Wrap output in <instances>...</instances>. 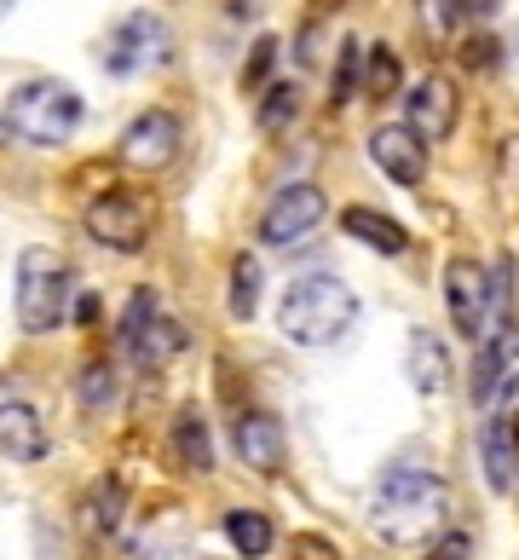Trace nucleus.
<instances>
[{
	"label": "nucleus",
	"mask_w": 519,
	"mask_h": 560,
	"mask_svg": "<svg viewBox=\"0 0 519 560\" xmlns=\"http://www.w3.org/2000/svg\"><path fill=\"white\" fill-rule=\"evenodd\" d=\"M514 445H519V422H514Z\"/></svg>",
	"instance_id": "obj_34"
},
{
	"label": "nucleus",
	"mask_w": 519,
	"mask_h": 560,
	"mask_svg": "<svg viewBox=\"0 0 519 560\" xmlns=\"http://www.w3.org/2000/svg\"><path fill=\"white\" fill-rule=\"evenodd\" d=\"M116 341L128 347V359L139 370H162L185 347V329L174 318H162V306H156L151 289H133L128 313H121V324H116Z\"/></svg>",
	"instance_id": "obj_5"
},
{
	"label": "nucleus",
	"mask_w": 519,
	"mask_h": 560,
	"mask_svg": "<svg viewBox=\"0 0 519 560\" xmlns=\"http://www.w3.org/2000/svg\"><path fill=\"white\" fill-rule=\"evenodd\" d=\"M70 266L58 248H24L17 255V324L30 336H47V329L64 324V306H70Z\"/></svg>",
	"instance_id": "obj_4"
},
{
	"label": "nucleus",
	"mask_w": 519,
	"mask_h": 560,
	"mask_svg": "<svg viewBox=\"0 0 519 560\" xmlns=\"http://www.w3.org/2000/svg\"><path fill=\"white\" fill-rule=\"evenodd\" d=\"M174 445H179V463L208 474L214 468V440H208V422L197 417V410H179L174 417Z\"/></svg>",
	"instance_id": "obj_21"
},
{
	"label": "nucleus",
	"mask_w": 519,
	"mask_h": 560,
	"mask_svg": "<svg viewBox=\"0 0 519 560\" xmlns=\"http://www.w3.org/2000/svg\"><path fill=\"white\" fill-rule=\"evenodd\" d=\"M514 359H519V324L514 318H496L480 341V364H473V399L491 405V393L514 376Z\"/></svg>",
	"instance_id": "obj_14"
},
{
	"label": "nucleus",
	"mask_w": 519,
	"mask_h": 560,
	"mask_svg": "<svg viewBox=\"0 0 519 560\" xmlns=\"http://www.w3.org/2000/svg\"><path fill=\"white\" fill-rule=\"evenodd\" d=\"M323 214H329V202L318 185H283L260 214V243L266 248H300L323 225Z\"/></svg>",
	"instance_id": "obj_7"
},
{
	"label": "nucleus",
	"mask_w": 519,
	"mask_h": 560,
	"mask_svg": "<svg viewBox=\"0 0 519 560\" xmlns=\"http://www.w3.org/2000/svg\"><path fill=\"white\" fill-rule=\"evenodd\" d=\"M0 451L12 463H35L47 451V433H40V417L30 405H0Z\"/></svg>",
	"instance_id": "obj_18"
},
{
	"label": "nucleus",
	"mask_w": 519,
	"mask_h": 560,
	"mask_svg": "<svg viewBox=\"0 0 519 560\" xmlns=\"http://www.w3.org/2000/svg\"><path fill=\"white\" fill-rule=\"evenodd\" d=\"M121 509H128V497H121V480H98L87 491V503H81V526H87V537H104L121 526Z\"/></svg>",
	"instance_id": "obj_20"
},
{
	"label": "nucleus",
	"mask_w": 519,
	"mask_h": 560,
	"mask_svg": "<svg viewBox=\"0 0 519 560\" xmlns=\"http://www.w3.org/2000/svg\"><path fill=\"white\" fill-rule=\"evenodd\" d=\"M225 537H232V549L243 560H260V555H272V521H266L260 509H232L225 514Z\"/></svg>",
	"instance_id": "obj_19"
},
{
	"label": "nucleus",
	"mask_w": 519,
	"mask_h": 560,
	"mask_svg": "<svg viewBox=\"0 0 519 560\" xmlns=\"http://www.w3.org/2000/svg\"><path fill=\"white\" fill-rule=\"evenodd\" d=\"M341 232L358 237V243H369V248H381V255H404V248H410V232H404L399 220L376 214V209H358V202L341 214Z\"/></svg>",
	"instance_id": "obj_17"
},
{
	"label": "nucleus",
	"mask_w": 519,
	"mask_h": 560,
	"mask_svg": "<svg viewBox=\"0 0 519 560\" xmlns=\"http://www.w3.org/2000/svg\"><path fill=\"white\" fill-rule=\"evenodd\" d=\"M75 318L93 329V324H98V295H81V301H75Z\"/></svg>",
	"instance_id": "obj_32"
},
{
	"label": "nucleus",
	"mask_w": 519,
	"mask_h": 560,
	"mask_svg": "<svg viewBox=\"0 0 519 560\" xmlns=\"http://www.w3.org/2000/svg\"><path fill=\"white\" fill-rule=\"evenodd\" d=\"M352 324H358V295L329 272L288 283V295L278 301V329L295 347H335Z\"/></svg>",
	"instance_id": "obj_2"
},
{
	"label": "nucleus",
	"mask_w": 519,
	"mask_h": 560,
	"mask_svg": "<svg viewBox=\"0 0 519 560\" xmlns=\"http://www.w3.org/2000/svg\"><path fill=\"white\" fill-rule=\"evenodd\" d=\"M272 65H278V40H272V35H260V40H255V52H248V65H243V88H260V81L272 75Z\"/></svg>",
	"instance_id": "obj_28"
},
{
	"label": "nucleus",
	"mask_w": 519,
	"mask_h": 560,
	"mask_svg": "<svg viewBox=\"0 0 519 560\" xmlns=\"http://www.w3.org/2000/svg\"><path fill=\"white\" fill-rule=\"evenodd\" d=\"M7 12H12V0H0V18H7Z\"/></svg>",
	"instance_id": "obj_33"
},
{
	"label": "nucleus",
	"mask_w": 519,
	"mask_h": 560,
	"mask_svg": "<svg viewBox=\"0 0 519 560\" xmlns=\"http://www.w3.org/2000/svg\"><path fill=\"white\" fill-rule=\"evenodd\" d=\"M295 116H300V88H295V81H278V88H266V105H260V128H266V133L288 128Z\"/></svg>",
	"instance_id": "obj_24"
},
{
	"label": "nucleus",
	"mask_w": 519,
	"mask_h": 560,
	"mask_svg": "<svg viewBox=\"0 0 519 560\" xmlns=\"http://www.w3.org/2000/svg\"><path fill=\"white\" fill-rule=\"evenodd\" d=\"M480 456H485V480L491 491H514V463H519V445H514V422L508 417H491L480 433Z\"/></svg>",
	"instance_id": "obj_16"
},
{
	"label": "nucleus",
	"mask_w": 519,
	"mask_h": 560,
	"mask_svg": "<svg viewBox=\"0 0 519 560\" xmlns=\"http://www.w3.org/2000/svg\"><path fill=\"white\" fill-rule=\"evenodd\" d=\"M496 58H503V40H496V35H468L462 40V70H473V75H491L496 70Z\"/></svg>",
	"instance_id": "obj_26"
},
{
	"label": "nucleus",
	"mask_w": 519,
	"mask_h": 560,
	"mask_svg": "<svg viewBox=\"0 0 519 560\" xmlns=\"http://www.w3.org/2000/svg\"><path fill=\"white\" fill-rule=\"evenodd\" d=\"M514 47H519V35H514Z\"/></svg>",
	"instance_id": "obj_35"
},
{
	"label": "nucleus",
	"mask_w": 519,
	"mask_h": 560,
	"mask_svg": "<svg viewBox=\"0 0 519 560\" xmlns=\"http://www.w3.org/2000/svg\"><path fill=\"white\" fill-rule=\"evenodd\" d=\"M260 283H266V272H260V260L255 255H237L232 260V295H225V301H232V318H255V306H260Z\"/></svg>",
	"instance_id": "obj_22"
},
{
	"label": "nucleus",
	"mask_w": 519,
	"mask_h": 560,
	"mask_svg": "<svg viewBox=\"0 0 519 560\" xmlns=\"http://www.w3.org/2000/svg\"><path fill=\"white\" fill-rule=\"evenodd\" d=\"M450 24H485V18L496 12V0H445Z\"/></svg>",
	"instance_id": "obj_31"
},
{
	"label": "nucleus",
	"mask_w": 519,
	"mask_h": 560,
	"mask_svg": "<svg viewBox=\"0 0 519 560\" xmlns=\"http://www.w3.org/2000/svg\"><path fill=\"white\" fill-rule=\"evenodd\" d=\"M168 58V24L156 12H128L104 40V70L110 75H139Z\"/></svg>",
	"instance_id": "obj_8"
},
{
	"label": "nucleus",
	"mask_w": 519,
	"mask_h": 560,
	"mask_svg": "<svg viewBox=\"0 0 519 560\" xmlns=\"http://www.w3.org/2000/svg\"><path fill=\"white\" fill-rule=\"evenodd\" d=\"M445 301H450V324H456V336H468V341H485V329H491V278H485V266L480 260H450L445 266Z\"/></svg>",
	"instance_id": "obj_9"
},
{
	"label": "nucleus",
	"mask_w": 519,
	"mask_h": 560,
	"mask_svg": "<svg viewBox=\"0 0 519 560\" xmlns=\"http://www.w3.org/2000/svg\"><path fill=\"white\" fill-rule=\"evenodd\" d=\"M288 560H341V549L329 544V537H318V532H300L295 544H288Z\"/></svg>",
	"instance_id": "obj_29"
},
{
	"label": "nucleus",
	"mask_w": 519,
	"mask_h": 560,
	"mask_svg": "<svg viewBox=\"0 0 519 560\" xmlns=\"http://www.w3.org/2000/svg\"><path fill=\"white\" fill-rule=\"evenodd\" d=\"M179 139H185V128H179L174 110H144V116L128 121V133H121L116 151H121V162H128V168L162 174V168L179 156Z\"/></svg>",
	"instance_id": "obj_10"
},
{
	"label": "nucleus",
	"mask_w": 519,
	"mask_h": 560,
	"mask_svg": "<svg viewBox=\"0 0 519 560\" xmlns=\"http://www.w3.org/2000/svg\"><path fill=\"white\" fill-rule=\"evenodd\" d=\"M151 220H156V209L139 191H104V197L87 202V214H81L87 237L116 248V255H139V248L151 243Z\"/></svg>",
	"instance_id": "obj_6"
},
{
	"label": "nucleus",
	"mask_w": 519,
	"mask_h": 560,
	"mask_svg": "<svg viewBox=\"0 0 519 560\" xmlns=\"http://www.w3.org/2000/svg\"><path fill=\"white\" fill-rule=\"evenodd\" d=\"M427 560H473V537L468 532H445L439 544L427 549Z\"/></svg>",
	"instance_id": "obj_30"
},
{
	"label": "nucleus",
	"mask_w": 519,
	"mask_h": 560,
	"mask_svg": "<svg viewBox=\"0 0 519 560\" xmlns=\"http://www.w3.org/2000/svg\"><path fill=\"white\" fill-rule=\"evenodd\" d=\"M110 399H116L110 364H87V370H81V405H87V410H104Z\"/></svg>",
	"instance_id": "obj_27"
},
{
	"label": "nucleus",
	"mask_w": 519,
	"mask_h": 560,
	"mask_svg": "<svg viewBox=\"0 0 519 560\" xmlns=\"http://www.w3.org/2000/svg\"><path fill=\"white\" fill-rule=\"evenodd\" d=\"M232 445L237 456L255 474H278L288 463V440H283V422L266 417V410H243V417L232 422Z\"/></svg>",
	"instance_id": "obj_13"
},
{
	"label": "nucleus",
	"mask_w": 519,
	"mask_h": 560,
	"mask_svg": "<svg viewBox=\"0 0 519 560\" xmlns=\"http://www.w3.org/2000/svg\"><path fill=\"white\" fill-rule=\"evenodd\" d=\"M7 128L24 144H64L81 128V93L70 81L35 75V81L7 93Z\"/></svg>",
	"instance_id": "obj_3"
},
{
	"label": "nucleus",
	"mask_w": 519,
	"mask_h": 560,
	"mask_svg": "<svg viewBox=\"0 0 519 560\" xmlns=\"http://www.w3.org/2000/svg\"><path fill=\"white\" fill-rule=\"evenodd\" d=\"M404 370H410V387H415V393L439 399V393L450 387V352H445V341L433 336V329H410V341H404Z\"/></svg>",
	"instance_id": "obj_15"
},
{
	"label": "nucleus",
	"mask_w": 519,
	"mask_h": 560,
	"mask_svg": "<svg viewBox=\"0 0 519 560\" xmlns=\"http://www.w3.org/2000/svg\"><path fill=\"white\" fill-rule=\"evenodd\" d=\"M445 514H450V491H445L439 474H427L415 463H392L376 486V503H369V526H376V537H387V544L415 549L445 526Z\"/></svg>",
	"instance_id": "obj_1"
},
{
	"label": "nucleus",
	"mask_w": 519,
	"mask_h": 560,
	"mask_svg": "<svg viewBox=\"0 0 519 560\" xmlns=\"http://www.w3.org/2000/svg\"><path fill=\"white\" fill-rule=\"evenodd\" d=\"M399 88H404L399 52H392V47H369V52H364V93H369V98H392Z\"/></svg>",
	"instance_id": "obj_23"
},
{
	"label": "nucleus",
	"mask_w": 519,
	"mask_h": 560,
	"mask_svg": "<svg viewBox=\"0 0 519 560\" xmlns=\"http://www.w3.org/2000/svg\"><path fill=\"white\" fill-rule=\"evenodd\" d=\"M369 162L392 179V185H422L427 179V139L410 121H381L369 133Z\"/></svg>",
	"instance_id": "obj_12"
},
{
	"label": "nucleus",
	"mask_w": 519,
	"mask_h": 560,
	"mask_svg": "<svg viewBox=\"0 0 519 560\" xmlns=\"http://www.w3.org/2000/svg\"><path fill=\"white\" fill-rule=\"evenodd\" d=\"M358 70H364V47L358 40H341V65H335V93H329V105H346L352 93H358Z\"/></svg>",
	"instance_id": "obj_25"
},
{
	"label": "nucleus",
	"mask_w": 519,
	"mask_h": 560,
	"mask_svg": "<svg viewBox=\"0 0 519 560\" xmlns=\"http://www.w3.org/2000/svg\"><path fill=\"white\" fill-rule=\"evenodd\" d=\"M456 116H462V93H456L450 75H422L415 88L404 93V121L415 133H422L427 144H439L456 133Z\"/></svg>",
	"instance_id": "obj_11"
}]
</instances>
